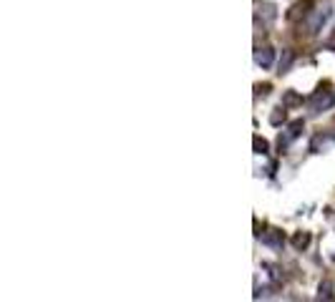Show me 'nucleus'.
Instances as JSON below:
<instances>
[{"instance_id": "nucleus-1", "label": "nucleus", "mask_w": 335, "mask_h": 302, "mask_svg": "<svg viewBox=\"0 0 335 302\" xmlns=\"http://www.w3.org/2000/svg\"><path fill=\"white\" fill-rule=\"evenodd\" d=\"M273 58H275V53L270 51V48H265L262 53H257V63H260V66H265V68H267V66H273Z\"/></svg>"}, {"instance_id": "nucleus-3", "label": "nucleus", "mask_w": 335, "mask_h": 302, "mask_svg": "<svg viewBox=\"0 0 335 302\" xmlns=\"http://www.w3.org/2000/svg\"><path fill=\"white\" fill-rule=\"evenodd\" d=\"M307 242H310V237H307V234H298V237H295V244H298V247H305Z\"/></svg>"}, {"instance_id": "nucleus-2", "label": "nucleus", "mask_w": 335, "mask_h": 302, "mask_svg": "<svg viewBox=\"0 0 335 302\" xmlns=\"http://www.w3.org/2000/svg\"><path fill=\"white\" fill-rule=\"evenodd\" d=\"M292 58H295V56H292V51H285V58L280 60V71H287V68H290V63H292Z\"/></svg>"}]
</instances>
